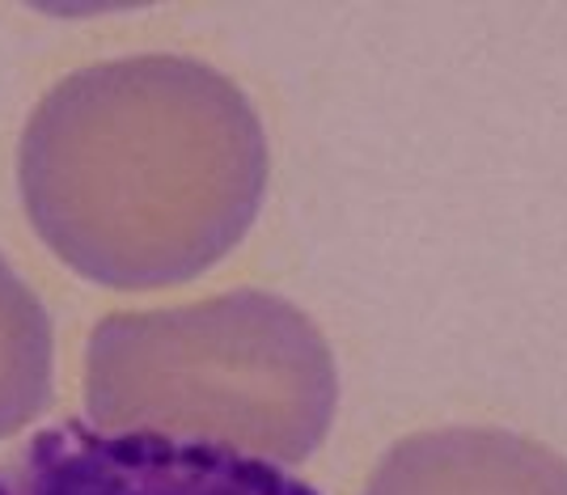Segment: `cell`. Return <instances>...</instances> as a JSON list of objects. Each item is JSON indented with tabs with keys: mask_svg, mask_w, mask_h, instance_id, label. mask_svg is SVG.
I'll return each mask as SVG.
<instances>
[{
	"mask_svg": "<svg viewBox=\"0 0 567 495\" xmlns=\"http://www.w3.org/2000/svg\"><path fill=\"white\" fill-rule=\"evenodd\" d=\"M30 225L76 276L183 283L234 250L262 204L267 141L229 76L178 55L69 72L22 136Z\"/></svg>",
	"mask_w": 567,
	"mask_h": 495,
	"instance_id": "1",
	"label": "cell"
},
{
	"mask_svg": "<svg viewBox=\"0 0 567 495\" xmlns=\"http://www.w3.org/2000/svg\"><path fill=\"white\" fill-rule=\"evenodd\" d=\"M0 495H318L280 462L162 432L43 427L0 462Z\"/></svg>",
	"mask_w": 567,
	"mask_h": 495,
	"instance_id": "3",
	"label": "cell"
},
{
	"mask_svg": "<svg viewBox=\"0 0 567 495\" xmlns=\"http://www.w3.org/2000/svg\"><path fill=\"white\" fill-rule=\"evenodd\" d=\"M364 495H567V462L508 432H427L402 441Z\"/></svg>",
	"mask_w": 567,
	"mask_h": 495,
	"instance_id": "4",
	"label": "cell"
},
{
	"mask_svg": "<svg viewBox=\"0 0 567 495\" xmlns=\"http://www.w3.org/2000/svg\"><path fill=\"white\" fill-rule=\"evenodd\" d=\"M55 390V334L34 288L0 255V436L25 427Z\"/></svg>",
	"mask_w": 567,
	"mask_h": 495,
	"instance_id": "5",
	"label": "cell"
},
{
	"mask_svg": "<svg viewBox=\"0 0 567 495\" xmlns=\"http://www.w3.org/2000/svg\"><path fill=\"white\" fill-rule=\"evenodd\" d=\"M90 424L301 462L334 415V360L306 313L271 292L111 313L90 339Z\"/></svg>",
	"mask_w": 567,
	"mask_h": 495,
	"instance_id": "2",
	"label": "cell"
}]
</instances>
